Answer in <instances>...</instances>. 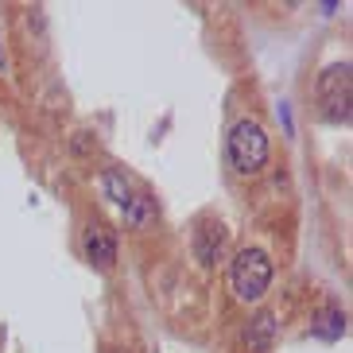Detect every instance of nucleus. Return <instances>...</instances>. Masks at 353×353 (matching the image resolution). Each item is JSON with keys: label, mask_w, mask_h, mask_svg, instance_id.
Here are the masks:
<instances>
[{"label": "nucleus", "mask_w": 353, "mask_h": 353, "mask_svg": "<svg viewBox=\"0 0 353 353\" xmlns=\"http://www.w3.org/2000/svg\"><path fill=\"white\" fill-rule=\"evenodd\" d=\"M326 338H334V334H342L345 330V314H338V311H326L322 314V326H319Z\"/></svg>", "instance_id": "obj_9"}, {"label": "nucleus", "mask_w": 353, "mask_h": 353, "mask_svg": "<svg viewBox=\"0 0 353 353\" xmlns=\"http://www.w3.org/2000/svg\"><path fill=\"white\" fill-rule=\"evenodd\" d=\"M229 163L237 167L241 175H256L260 167L268 163V136L256 121H237L229 128Z\"/></svg>", "instance_id": "obj_1"}, {"label": "nucleus", "mask_w": 353, "mask_h": 353, "mask_svg": "<svg viewBox=\"0 0 353 353\" xmlns=\"http://www.w3.org/2000/svg\"><path fill=\"white\" fill-rule=\"evenodd\" d=\"M221 249H225V229H221L218 221H206V225L194 233V252H198V260L210 268V264L221 256Z\"/></svg>", "instance_id": "obj_5"}, {"label": "nucleus", "mask_w": 353, "mask_h": 353, "mask_svg": "<svg viewBox=\"0 0 353 353\" xmlns=\"http://www.w3.org/2000/svg\"><path fill=\"white\" fill-rule=\"evenodd\" d=\"M85 256L94 260L97 268H113V260H117V241H113V233L105 225H90L85 229Z\"/></svg>", "instance_id": "obj_4"}, {"label": "nucleus", "mask_w": 353, "mask_h": 353, "mask_svg": "<svg viewBox=\"0 0 353 353\" xmlns=\"http://www.w3.org/2000/svg\"><path fill=\"white\" fill-rule=\"evenodd\" d=\"M350 94H353V78H350V63H338L330 70H322L319 78V101H322V117L334 125L350 121Z\"/></svg>", "instance_id": "obj_3"}, {"label": "nucleus", "mask_w": 353, "mask_h": 353, "mask_svg": "<svg viewBox=\"0 0 353 353\" xmlns=\"http://www.w3.org/2000/svg\"><path fill=\"white\" fill-rule=\"evenodd\" d=\"M229 280H233V291H237V299L245 303H256L272 283V260L268 252L260 249H241L237 260H233V268H229Z\"/></svg>", "instance_id": "obj_2"}, {"label": "nucleus", "mask_w": 353, "mask_h": 353, "mask_svg": "<svg viewBox=\"0 0 353 353\" xmlns=\"http://www.w3.org/2000/svg\"><path fill=\"white\" fill-rule=\"evenodd\" d=\"M152 218H156V202H152L148 194H136V198H128V202H125V221L132 229H144Z\"/></svg>", "instance_id": "obj_6"}, {"label": "nucleus", "mask_w": 353, "mask_h": 353, "mask_svg": "<svg viewBox=\"0 0 353 353\" xmlns=\"http://www.w3.org/2000/svg\"><path fill=\"white\" fill-rule=\"evenodd\" d=\"M101 187H105V194L113 198V202H121V206L128 202V183H125V175H121V171H105Z\"/></svg>", "instance_id": "obj_8"}, {"label": "nucleus", "mask_w": 353, "mask_h": 353, "mask_svg": "<svg viewBox=\"0 0 353 353\" xmlns=\"http://www.w3.org/2000/svg\"><path fill=\"white\" fill-rule=\"evenodd\" d=\"M272 330H276V322H272V314H256L245 338H249V345H252V350H268V345H272Z\"/></svg>", "instance_id": "obj_7"}]
</instances>
